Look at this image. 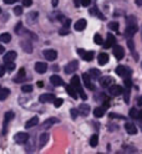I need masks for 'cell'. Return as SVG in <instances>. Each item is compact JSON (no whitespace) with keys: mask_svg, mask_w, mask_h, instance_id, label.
<instances>
[{"mask_svg":"<svg viewBox=\"0 0 142 154\" xmlns=\"http://www.w3.org/2000/svg\"><path fill=\"white\" fill-rule=\"evenodd\" d=\"M14 13H15V15H21L23 14V8L21 6H15L14 8Z\"/></svg>","mask_w":142,"mask_h":154,"instance_id":"43","label":"cell"},{"mask_svg":"<svg viewBox=\"0 0 142 154\" xmlns=\"http://www.w3.org/2000/svg\"><path fill=\"white\" fill-rule=\"evenodd\" d=\"M21 47L23 49L27 52V54H31V51H33V46H31V44L29 42V41H21Z\"/></svg>","mask_w":142,"mask_h":154,"instance_id":"29","label":"cell"},{"mask_svg":"<svg viewBox=\"0 0 142 154\" xmlns=\"http://www.w3.org/2000/svg\"><path fill=\"white\" fill-rule=\"evenodd\" d=\"M93 41H95V44H96V45H102V42H103V40H102V37H101L100 34H96L93 36Z\"/></svg>","mask_w":142,"mask_h":154,"instance_id":"37","label":"cell"},{"mask_svg":"<svg viewBox=\"0 0 142 154\" xmlns=\"http://www.w3.org/2000/svg\"><path fill=\"white\" fill-rule=\"evenodd\" d=\"M125 86H126V88H131L132 82H131V79H130V77H127V79H125Z\"/></svg>","mask_w":142,"mask_h":154,"instance_id":"46","label":"cell"},{"mask_svg":"<svg viewBox=\"0 0 142 154\" xmlns=\"http://www.w3.org/2000/svg\"><path fill=\"white\" fill-rule=\"evenodd\" d=\"M112 82H113V79L110 76H103V77H100V85L101 87H110L112 86Z\"/></svg>","mask_w":142,"mask_h":154,"instance_id":"13","label":"cell"},{"mask_svg":"<svg viewBox=\"0 0 142 154\" xmlns=\"http://www.w3.org/2000/svg\"><path fill=\"white\" fill-rule=\"evenodd\" d=\"M47 139H49V134H47V133H41L40 134V139H39V147L40 148H43V147H45V144L47 143Z\"/></svg>","mask_w":142,"mask_h":154,"instance_id":"24","label":"cell"},{"mask_svg":"<svg viewBox=\"0 0 142 154\" xmlns=\"http://www.w3.org/2000/svg\"><path fill=\"white\" fill-rule=\"evenodd\" d=\"M109 92L112 96H120V94L124 93V88H122L121 86H118V85H112V86L109 87Z\"/></svg>","mask_w":142,"mask_h":154,"instance_id":"11","label":"cell"},{"mask_svg":"<svg viewBox=\"0 0 142 154\" xmlns=\"http://www.w3.org/2000/svg\"><path fill=\"white\" fill-rule=\"evenodd\" d=\"M24 79H25V69H23V67H21V69L19 70V72H17V76L14 79V82L19 83V82H21Z\"/></svg>","mask_w":142,"mask_h":154,"instance_id":"23","label":"cell"},{"mask_svg":"<svg viewBox=\"0 0 142 154\" xmlns=\"http://www.w3.org/2000/svg\"><path fill=\"white\" fill-rule=\"evenodd\" d=\"M115 45H116V37L113 36L112 34H107L106 41H105V44H102V46L105 47V49H109V47L115 46Z\"/></svg>","mask_w":142,"mask_h":154,"instance_id":"10","label":"cell"},{"mask_svg":"<svg viewBox=\"0 0 142 154\" xmlns=\"http://www.w3.org/2000/svg\"><path fill=\"white\" fill-rule=\"evenodd\" d=\"M75 5L80 6V5H81V0H75Z\"/></svg>","mask_w":142,"mask_h":154,"instance_id":"56","label":"cell"},{"mask_svg":"<svg viewBox=\"0 0 142 154\" xmlns=\"http://www.w3.org/2000/svg\"><path fill=\"white\" fill-rule=\"evenodd\" d=\"M105 108L103 107H97V108H95V111H93V116L96 118H101V117H103V114H105Z\"/></svg>","mask_w":142,"mask_h":154,"instance_id":"26","label":"cell"},{"mask_svg":"<svg viewBox=\"0 0 142 154\" xmlns=\"http://www.w3.org/2000/svg\"><path fill=\"white\" fill-rule=\"evenodd\" d=\"M46 70H47V65L45 63V62H36L35 63V71L37 72V73H40V75H43V73H45L46 72Z\"/></svg>","mask_w":142,"mask_h":154,"instance_id":"15","label":"cell"},{"mask_svg":"<svg viewBox=\"0 0 142 154\" xmlns=\"http://www.w3.org/2000/svg\"><path fill=\"white\" fill-rule=\"evenodd\" d=\"M0 41L2 42H10L11 41V35L8 34V32H4L0 35Z\"/></svg>","mask_w":142,"mask_h":154,"instance_id":"30","label":"cell"},{"mask_svg":"<svg viewBox=\"0 0 142 154\" xmlns=\"http://www.w3.org/2000/svg\"><path fill=\"white\" fill-rule=\"evenodd\" d=\"M80 112L77 111V109H75V108H72L71 109V117H72V119H76V117H77V114H79Z\"/></svg>","mask_w":142,"mask_h":154,"instance_id":"45","label":"cell"},{"mask_svg":"<svg viewBox=\"0 0 142 154\" xmlns=\"http://www.w3.org/2000/svg\"><path fill=\"white\" fill-rule=\"evenodd\" d=\"M109 27L111 29V30H113V31H117L118 27H120V25H118V23H116V21H112V23L109 24Z\"/></svg>","mask_w":142,"mask_h":154,"instance_id":"38","label":"cell"},{"mask_svg":"<svg viewBox=\"0 0 142 154\" xmlns=\"http://www.w3.org/2000/svg\"><path fill=\"white\" fill-rule=\"evenodd\" d=\"M124 93H125V102L128 103V101H130V88H126V91H124Z\"/></svg>","mask_w":142,"mask_h":154,"instance_id":"44","label":"cell"},{"mask_svg":"<svg viewBox=\"0 0 142 154\" xmlns=\"http://www.w3.org/2000/svg\"><path fill=\"white\" fill-rule=\"evenodd\" d=\"M21 91L25 92V93H29V92L33 91V86L31 85H24L23 87H21Z\"/></svg>","mask_w":142,"mask_h":154,"instance_id":"40","label":"cell"},{"mask_svg":"<svg viewBox=\"0 0 142 154\" xmlns=\"http://www.w3.org/2000/svg\"><path fill=\"white\" fill-rule=\"evenodd\" d=\"M5 66H0V77H3L4 76V73H5Z\"/></svg>","mask_w":142,"mask_h":154,"instance_id":"52","label":"cell"},{"mask_svg":"<svg viewBox=\"0 0 142 154\" xmlns=\"http://www.w3.org/2000/svg\"><path fill=\"white\" fill-rule=\"evenodd\" d=\"M56 98H55V96L52 94V93H44V94H41L40 97H39V101L41 102V103H51V102H54Z\"/></svg>","mask_w":142,"mask_h":154,"instance_id":"9","label":"cell"},{"mask_svg":"<svg viewBox=\"0 0 142 154\" xmlns=\"http://www.w3.org/2000/svg\"><path fill=\"white\" fill-rule=\"evenodd\" d=\"M89 73H90V76L92 77V79H99V77L101 76V71L97 70V69H91Z\"/></svg>","mask_w":142,"mask_h":154,"instance_id":"32","label":"cell"},{"mask_svg":"<svg viewBox=\"0 0 142 154\" xmlns=\"http://www.w3.org/2000/svg\"><path fill=\"white\" fill-rule=\"evenodd\" d=\"M37 17H39V14H37L36 11H31L29 15H27V21H29L30 24H35Z\"/></svg>","mask_w":142,"mask_h":154,"instance_id":"28","label":"cell"},{"mask_svg":"<svg viewBox=\"0 0 142 154\" xmlns=\"http://www.w3.org/2000/svg\"><path fill=\"white\" fill-rule=\"evenodd\" d=\"M90 13H91V15H93V16H99L100 19H105V16H103L101 13H100V10L97 8H92L91 10H90Z\"/></svg>","mask_w":142,"mask_h":154,"instance_id":"34","label":"cell"},{"mask_svg":"<svg viewBox=\"0 0 142 154\" xmlns=\"http://www.w3.org/2000/svg\"><path fill=\"white\" fill-rule=\"evenodd\" d=\"M99 144V137H97V134H93V136L90 138V146L92 148H95Z\"/></svg>","mask_w":142,"mask_h":154,"instance_id":"33","label":"cell"},{"mask_svg":"<svg viewBox=\"0 0 142 154\" xmlns=\"http://www.w3.org/2000/svg\"><path fill=\"white\" fill-rule=\"evenodd\" d=\"M116 73L120 76V77H124V79H127V77L131 76V70L127 69L125 66H117L116 69Z\"/></svg>","mask_w":142,"mask_h":154,"instance_id":"4","label":"cell"},{"mask_svg":"<svg viewBox=\"0 0 142 154\" xmlns=\"http://www.w3.org/2000/svg\"><path fill=\"white\" fill-rule=\"evenodd\" d=\"M37 86H39V87H43V86H44L43 81H39V82H37Z\"/></svg>","mask_w":142,"mask_h":154,"instance_id":"60","label":"cell"},{"mask_svg":"<svg viewBox=\"0 0 142 154\" xmlns=\"http://www.w3.org/2000/svg\"><path fill=\"white\" fill-rule=\"evenodd\" d=\"M0 13H2V9H0Z\"/></svg>","mask_w":142,"mask_h":154,"instance_id":"61","label":"cell"},{"mask_svg":"<svg viewBox=\"0 0 142 154\" xmlns=\"http://www.w3.org/2000/svg\"><path fill=\"white\" fill-rule=\"evenodd\" d=\"M127 45H128V47H130V50H131L132 52H134V55H135V59L137 60V59H138V55H136V52H135V44H134V41H132L131 38H128Z\"/></svg>","mask_w":142,"mask_h":154,"instance_id":"35","label":"cell"},{"mask_svg":"<svg viewBox=\"0 0 142 154\" xmlns=\"http://www.w3.org/2000/svg\"><path fill=\"white\" fill-rule=\"evenodd\" d=\"M138 114H140V111H137L136 108H131V109H130V117H131V118L138 119Z\"/></svg>","mask_w":142,"mask_h":154,"instance_id":"36","label":"cell"},{"mask_svg":"<svg viewBox=\"0 0 142 154\" xmlns=\"http://www.w3.org/2000/svg\"><path fill=\"white\" fill-rule=\"evenodd\" d=\"M5 69L6 70H9V71H13V70H15V63L11 61V62H5Z\"/></svg>","mask_w":142,"mask_h":154,"instance_id":"39","label":"cell"},{"mask_svg":"<svg viewBox=\"0 0 142 154\" xmlns=\"http://www.w3.org/2000/svg\"><path fill=\"white\" fill-rule=\"evenodd\" d=\"M50 82H51L54 86H56V87H60V86H62V85H64L62 79H61L60 76H58V75L51 76V77H50Z\"/></svg>","mask_w":142,"mask_h":154,"instance_id":"17","label":"cell"},{"mask_svg":"<svg viewBox=\"0 0 142 154\" xmlns=\"http://www.w3.org/2000/svg\"><path fill=\"white\" fill-rule=\"evenodd\" d=\"M65 88H66V92H68V93L71 96V97H72L74 100H76V98H77V93H76V90H75V88L72 87L71 85H70V86H68V85H66V86H65Z\"/></svg>","mask_w":142,"mask_h":154,"instance_id":"25","label":"cell"},{"mask_svg":"<svg viewBox=\"0 0 142 154\" xmlns=\"http://www.w3.org/2000/svg\"><path fill=\"white\" fill-rule=\"evenodd\" d=\"M14 139H15V142L17 144H24L25 142H27V139H29V134L25 133V132H20V133L15 134Z\"/></svg>","mask_w":142,"mask_h":154,"instance_id":"5","label":"cell"},{"mask_svg":"<svg viewBox=\"0 0 142 154\" xmlns=\"http://www.w3.org/2000/svg\"><path fill=\"white\" fill-rule=\"evenodd\" d=\"M9 94H10V90L9 88H0V101L6 100Z\"/></svg>","mask_w":142,"mask_h":154,"instance_id":"27","label":"cell"},{"mask_svg":"<svg viewBox=\"0 0 142 154\" xmlns=\"http://www.w3.org/2000/svg\"><path fill=\"white\" fill-rule=\"evenodd\" d=\"M125 129H126V132H127L128 134H136V133H137V127H136L132 122L125 123Z\"/></svg>","mask_w":142,"mask_h":154,"instance_id":"18","label":"cell"},{"mask_svg":"<svg viewBox=\"0 0 142 154\" xmlns=\"http://www.w3.org/2000/svg\"><path fill=\"white\" fill-rule=\"evenodd\" d=\"M77 52H79V55L82 57L85 61H91V60H93V56H95L93 51H85V50H82V49H79Z\"/></svg>","mask_w":142,"mask_h":154,"instance_id":"7","label":"cell"},{"mask_svg":"<svg viewBox=\"0 0 142 154\" xmlns=\"http://www.w3.org/2000/svg\"><path fill=\"white\" fill-rule=\"evenodd\" d=\"M14 118V113L13 112H6L4 116V123H3V134H6V128L9 126V122Z\"/></svg>","mask_w":142,"mask_h":154,"instance_id":"6","label":"cell"},{"mask_svg":"<svg viewBox=\"0 0 142 154\" xmlns=\"http://www.w3.org/2000/svg\"><path fill=\"white\" fill-rule=\"evenodd\" d=\"M4 52H5L4 46H3V45H0V54H4Z\"/></svg>","mask_w":142,"mask_h":154,"instance_id":"55","label":"cell"},{"mask_svg":"<svg viewBox=\"0 0 142 154\" xmlns=\"http://www.w3.org/2000/svg\"><path fill=\"white\" fill-rule=\"evenodd\" d=\"M70 25H71V20H70V19H68V20H64V26L65 27H70Z\"/></svg>","mask_w":142,"mask_h":154,"instance_id":"51","label":"cell"},{"mask_svg":"<svg viewBox=\"0 0 142 154\" xmlns=\"http://www.w3.org/2000/svg\"><path fill=\"white\" fill-rule=\"evenodd\" d=\"M79 69V61L74 60L71 62H69L68 65L65 66V73L66 75H70V73H74L75 71H76Z\"/></svg>","mask_w":142,"mask_h":154,"instance_id":"3","label":"cell"},{"mask_svg":"<svg viewBox=\"0 0 142 154\" xmlns=\"http://www.w3.org/2000/svg\"><path fill=\"white\" fill-rule=\"evenodd\" d=\"M137 32V24H136V17L135 16H128L127 17V27L125 31V36L131 38Z\"/></svg>","mask_w":142,"mask_h":154,"instance_id":"1","label":"cell"},{"mask_svg":"<svg viewBox=\"0 0 142 154\" xmlns=\"http://www.w3.org/2000/svg\"><path fill=\"white\" fill-rule=\"evenodd\" d=\"M86 25H87L86 20H85V19H80V20H77V23L75 24V30L76 31H82V30H85Z\"/></svg>","mask_w":142,"mask_h":154,"instance_id":"20","label":"cell"},{"mask_svg":"<svg viewBox=\"0 0 142 154\" xmlns=\"http://www.w3.org/2000/svg\"><path fill=\"white\" fill-rule=\"evenodd\" d=\"M102 107L105 108V109H107V108L110 107V101H109V98H105V100H103V106H102Z\"/></svg>","mask_w":142,"mask_h":154,"instance_id":"49","label":"cell"},{"mask_svg":"<svg viewBox=\"0 0 142 154\" xmlns=\"http://www.w3.org/2000/svg\"><path fill=\"white\" fill-rule=\"evenodd\" d=\"M91 4V0H81V5L82 6H89Z\"/></svg>","mask_w":142,"mask_h":154,"instance_id":"50","label":"cell"},{"mask_svg":"<svg viewBox=\"0 0 142 154\" xmlns=\"http://www.w3.org/2000/svg\"><path fill=\"white\" fill-rule=\"evenodd\" d=\"M71 86H72L75 90H76V92L79 93V96L81 97V100H84V101L87 100L86 93H85L84 90H82V86H81L80 77H79V76H72V79H71Z\"/></svg>","mask_w":142,"mask_h":154,"instance_id":"2","label":"cell"},{"mask_svg":"<svg viewBox=\"0 0 142 154\" xmlns=\"http://www.w3.org/2000/svg\"><path fill=\"white\" fill-rule=\"evenodd\" d=\"M19 0H4L5 4H14V3H17Z\"/></svg>","mask_w":142,"mask_h":154,"instance_id":"53","label":"cell"},{"mask_svg":"<svg viewBox=\"0 0 142 154\" xmlns=\"http://www.w3.org/2000/svg\"><path fill=\"white\" fill-rule=\"evenodd\" d=\"M138 119L142 122V111H140V114H138Z\"/></svg>","mask_w":142,"mask_h":154,"instance_id":"59","label":"cell"},{"mask_svg":"<svg viewBox=\"0 0 142 154\" xmlns=\"http://www.w3.org/2000/svg\"><path fill=\"white\" fill-rule=\"evenodd\" d=\"M113 55H115V57L117 60H122L125 56V50L122 46H118V45H115L113 46Z\"/></svg>","mask_w":142,"mask_h":154,"instance_id":"8","label":"cell"},{"mask_svg":"<svg viewBox=\"0 0 142 154\" xmlns=\"http://www.w3.org/2000/svg\"><path fill=\"white\" fill-rule=\"evenodd\" d=\"M59 122V119L58 118H50V119H46L45 121V123L43 124V127L45 128V127H50V126H52V124H55V123H58Z\"/></svg>","mask_w":142,"mask_h":154,"instance_id":"31","label":"cell"},{"mask_svg":"<svg viewBox=\"0 0 142 154\" xmlns=\"http://www.w3.org/2000/svg\"><path fill=\"white\" fill-rule=\"evenodd\" d=\"M37 123H39V118H37V117H33V118H30L29 121L25 123V128H33V127L37 126Z\"/></svg>","mask_w":142,"mask_h":154,"instance_id":"21","label":"cell"},{"mask_svg":"<svg viewBox=\"0 0 142 154\" xmlns=\"http://www.w3.org/2000/svg\"><path fill=\"white\" fill-rule=\"evenodd\" d=\"M51 4H52V6H58L59 0H51Z\"/></svg>","mask_w":142,"mask_h":154,"instance_id":"54","label":"cell"},{"mask_svg":"<svg viewBox=\"0 0 142 154\" xmlns=\"http://www.w3.org/2000/svg\"><path fill=\"white\" fill-rule=\"evenodd\" d=\"M110 118H120V119H125V117H124V116L115 114V113H111V114H110Z\"/></svg>","mask_w":142,"mask_h":154,"instance_id":"48","label":"cell"},{"mask_svg":"<svg viewBox=\"0 0 142 154\" xmlns=\"http://www.w3.org/2000/svg\"><path fill=\"white\" fill-rule=\"evenodd\" d=\"M137 104H138V106H142V97H140V98L137 100Z\"/></svg>","mask_w":142,"mask_h":154,"instance_id":"57","label":"cell"},{"mask_svg":"<svg viewBox=\"0 0 142 154\" xmlns=\"http://www.w3.org/2000/svg\"><path fill=\"white\" fill-rule=\"evenodd\" d=\"M82 80H84V85L86 86L89 90H91V91L95 90V86H93V83L91 82V76H90V73H84V75H82Z\"/></svg>","mask_w":142,"mask_h":154,"instance_id":"12","label":"cell"},{"mask_svg":"<svg viewBox=\"0 0 142 154\" xmlns=\"http://www.w3.org/2000/svg\"><path fill=\"white\" fill-rule=\"evenodd\" d=\"M23 5L26 6V8H29L33 5V0H23Z\"/></svg>","mask_w":142,"mask_h":154,"instance_id":"47","label":"cell"},{"mask_svg":"<svg viewBox=\"0 0 142 154\" xmlns=\"http://www.w3.org/2000/svg\"><path fill=\"white\" fill-rule=\"evenodd\" d=\"M62 103H64V100H62V98H56V100L54 101V106H55L56 108L61 107V106H62Z\"/></svg>","mask_w":142,"mask_h":154,"instance_id":"41","label":"cell"},{"mask_svg":"<svg viewBox=\"0 0 142 154\" xmlns=\"http://www.w3.org/2000/svg\"><path fill=\"white\" fill-rule=\"evenodd\" d=\"M15 59H16V52H15V51H9V52H6V54L4 55V57H3L4 62H11V61H14Z\"/></svg>","mask_w":142,"mask_h":154,"instance_id":"19","label":"cell"},{"mask_svg":"<svg viewBox=\"0 0 142 154\" xmlns=\"http://www.w3.org/2000/svg\"><path fill=\"white\" fill-rule=\"evenodd\" d=\"M79 112L81 116H84V117H87L89 113H90V106L87 103H81L80 107H79Z\"/></svg>","mask_w":142,"mask_h":154,"instance_id":"16","label":"cell"},{"mask_svg":"<svg viewBox=\"0 0 142 154\" xmlns=\"http://www.w3.org/2000/svg\"><path fill=\"white\" fill-rule=\"evenodd\" d=\"M136 4H137L138 6H141V5H142V0H136Z\"/></svg>","mask_w":142,"mask_h":154,"instance_id":"58","label":"cell"},{"mask_svg":"<svg viewBox=\"0 0 142 154\" xmlns=\"http://www.w3.org/2000/svg\"><path fill=\"white\" fill-rule=\"evenodd\" d=\"M44 56H45L46 60L55 61L56 57H58V52H56L55 50H45V51H44Z\"/></svg>","mask_w":142,"mask_h":154,"instance_id":"14","label":"cell"},{"mask_svg":"<svg viewBox=\"0 0 142 154\" xmlns=\"http://www.w3.org/2000/svg\"><path fill=\"white\" fill-rule=\"evenodd\" d=\"M99 63L101 65V66H103V65H106L107 62H109V55L107 54H105V52H101L100 55H99Z\"/></svg>","mask_w":142,"mask_h":154,"instance_id":"22","label":"cell"},{"mask_svg":"<svg viewBox=\"0 0 142 154\" xmlns=\"http://www.w3.org/2000/svg\"><path fill=\"white\" fill-rule=\"evenodd\" d=\"M69 34H70V31H69V27H65V26H64V27L61 29V30H60V35H61V36L69 35Z\"/></svg>","mask_w":142,"mask_h":154,"instance_id":"42","label":"cell"}]
</instances>
